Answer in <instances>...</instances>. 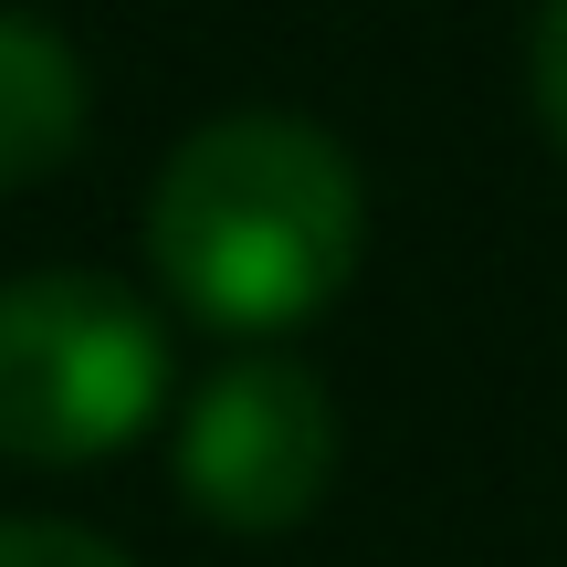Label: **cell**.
Instances as JSON below:
<instances>
[{"instance_id":"cell-1","label":"cell","mask_w":567,"mask_h":567,"mask_svg":"<svg viewBox=\"0 0 567 567\" xmlns=\"http://www.w3.org/2000/svg\"><path fill=\"white\" fill-rule=\"evenodd\" d=\"M147 274L210 337H295L368 264V168L305 105H221L147 179Z\"/></svg>"},{"instance_id":"cell-2","label":"cell","mask_w":567,"mask_h":567,"mask_svg":"<svg viewBox=\"0 0 567 567\" xmlns=\"http://www.w3.org/2000/svg\"><path fill=\"white\" fill-rule=\"evenodd\" d=\"M179 389L158 305L126 274L32 264L0 284V463L11 473H95L147 442Z\"/></svg>"},{"instance_id":"cell-3","label":"cell","mask_w":567,"mask_h":567,"mask_svg":"<svg viewBox=\"0 0 567 567\" xmlns=\"http://www.w3.org/2000/svg\"><path fill=\"white\" fill-rule=\"evenodd\" d=\"M337 463H347V410H337V389L305 358H284V347L221 358L179 400V431H168V484H179V505L200 515L210 536H243V547L295 536L305 515L337 494Z\"/></svg>"},{"instance_id":"cell-4","label":"cell","mask_w":567,"mask_h":567,"mask_svg":"<svg viewBox=\"0 0 567 567\" xmlns=\"http://www.w3.org/2000/svg\"><path fill=\"white\" fill-rule=\"evenodd\" d=\"M84 137H95V74H84L74 32L0 0V200L74 168Z\"/></svg>"},{"instance_id":"cell-5","label":"cell","mask_w":567,"mask_h":567,"mask_svg":"<svg viewBox=\"0 0 567 567\" xmlns=\"http://www.w3.org/2000/svg\"><path fill=\"white\" fill-rule=\"evenodd\" d=\"M0 567H137V557L74 515H0Z\"/></svg>"},{"instance_id":"cell-6","label":"cell","mask_w":567,"mask_h":567,"mask_svg":"<svg viewBox=\"0 0 567 567\" xmlns=\"http://www.w3.org/2000/svg\"><path fill=\"white\" fill-rule=\"evenodd\" d=\"M526 105H536V126L567 147V0H536L526 11Z\"/></svg>"}]
</instances>
